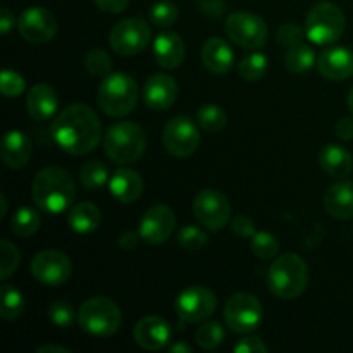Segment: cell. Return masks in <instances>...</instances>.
Here are the masks:
<instances>
[{"instance_id":"obj_16","label":"cell","mask_w":353,"mask_h":353,"mask_svg":"<svg viewBox=\"0 0 353 353\" xmlns=\"http://www.w3.org/2000/svg\"><path fill=\"white\" fill-rule=\"evenodd\" d=\"M176 228V216L171 207L154 205L143 214L138 226L141 241L152 247L165 243Z\"/></svg>"},{"instance_id":"obj_44","label":"cell","mask_w":353,"mask_h":353,"mask_svg":"<svg viewBox=\"0 0 353 353\" xmlns=\"http://www.w3.org/2000/svg\"><path fill=\"white\" fill-rule=\"evenodd\" d=\"M234 353H268L269 348L259 338H241L236 345L233 347Z\"/></svg>"},{"instance_id":"obj_1","label":"cell","mask_w":353,"mask_h":353,"mask_svg":"<svg viewBox=\"0 0 353 353\" xmlns=\"http://www.w3.org/2000/svg\"><path fill=\"white\" fill-rule=\"evenodd\" d=\"M50 133L61 150L71 155H85L99 147L102 124L92 107L72 103L55 116Z\"/></svg>"},{"instance_id":"obj_15","label":"cell","mask_w":353,"mask_h":353,"mask_svg":"<svg viewBox=\"0 0 353 353\" xmlns=\"http://www.w3.org/2000/svg\"><path fill=\"white\" fill-rule=\"evenodd\" d=\"M17 30L30 43H47L57 33V17L45 7H30L17 19Z\"/></svg>"},{"instance_id":"obj_49","label":"cell","mask_w":353,"mask_h":353,"mask_svg":"<svg viewBox=\"0 0 353 353\" xmlns=\"http://www.w3.org/2000/svg\"><path fill=\"white\" fill-rule=\"evenodd\" d=\"M16 24L17 21H16V16L12 14V10L3 7V9L0 10V31H2L3 34H7L14 26H16Z\"/></svg>"},{"instance_id":"obj_40","label":"cell","mask_w":353,"mask_h":353,"mask_svg":"<svg viewBox=\"0 0 353 353\" xmlns=\"http://www.w3.org/2000/svg\"><path fill=\"white\" fill-rule=\"evenodd\" d=\"M48 319L54 326L62 327V330H68L74 323V309L69 302L65 300H57V302H52L48 307Z\"/></svg>"},{"instance_id":"obj_26","label":"cell","mask_w":353,"mask_h":353,"mask_svg":"<svg viewBox=\"0 0 353 353\" xmlns=\"http://www.w3.org/2000/svg\"><path fill=\"white\" fill-rule=\"evenodd\" d=\"M321 169L330 178L345 179L353 169V157L345 147L336 143H327L319 152Z\"/></svg>"},{"instance_id":"obj_24","label":"cell","mask_w":353,"mask_h":353,"mask_svg":"<svg viewBox=\"0 0 353 353\" xmlns=\"http://www.w3.org/2000/svg\"><path fill=\"white\" fill-rule=\"evenodd\" d=\"M324 209L331 217L347 221L353 217V183L338 181L324 195Z\"/></svg>"},{"instance_id":"obj_33","label":"cell","mask_w":353,"mask_h":353,"mask_svg":"<svg viewBox=\"0 0 353 353\" xmlns=\"http://www.w3.org/2000/svg\"><path fill=\"white\" fill-rule=\"evenodd\" d=\"M265 71H268V57L261 52L247 55L238 65V72L245 81H259L264 78Z\"/></svg>"},{"instance_id":"obj_30","label":"cell","mask_w":353,"mask_h":353,"mask_svg":"<svg viewBox=\"0 0 353 353\" xmlns=\"http://www.w3.org/2000/svg\"><path fill=\"white\" fill-rule=\"evenodd\" d=\"M41 224L40 214L37 212L31 207H21L16 210V214L10 219V228H12V233L17 234L21 238L33 236L34 233H38Z\"/></svg>"},{"instance_id":"obj_42","label":"cell","mask_w":353,"mask_h":353,"mask_svg":"<svg viewBox=\"0 0 353 353\" xmlns=\"http://www.w3.org/2000/svg\"><path fill=\"white\" fill-rule=\"evenodd\" d=\"M305 34V30L299 24H293V23H286L283 26H279L278 30V41L285 47H293V45H299L302 43V38Z\"/></svg>"},{"instance_id":"obj_45","label":"cell","mask_w":353,"mask_h":353,"mask_svg":"<svg viewBox=\"0 0 353 353\" xmlns=\"http://www.w3.org/2000/svg\"><path fill=\"white\" fill-rule=\"evenodd\" d=\"M199 9L209 17H221L226 12V0H196Z\"/></svg>"},{"instance_id":"obj_21","label":"cell","mask_w":353,"mask_h":353,"mask_svg":"<svg viewBox=\"0 0 353 353\" xmlns=\"http://www.w3.org/2000/svg\"><path fill=\"white\" fill-rule=\"evenodd\" d=\"M143 186L145 183L140 172L128 168H121L114 171L109 179L110 193H112L117 202L123 203H133L134 200L140 199L141 193H143Z\"/></svg>"},{"instance_id":"obj_17","label":"cell","mask_w":353,"mask_h":353,"mask_svg":"<svg viewBox=\"0 0 353 353\" xmlns=\"http://www.w3.org/2000/svg\"><path fill=\"white\" fill-rule=\"evenodd\" d=\"M171 326L165 319L159 316H147L138 321L133 330L134 343L148 352H159L165 348L171 341Z\"/></svg>"},{"instance_id":"obj_14","label":"cell","mask_w":353,"mask_h":353,"mask_svg":"<svg viewBox=\"0 0 353 353\" xmlns=\"http://www.w3.org/2000/svg\"><path fill=\"white\" fill-rule=\"evenodd\" d=\"M30 269L33 278L41 285L61 286L71 278L72 262L64 252L43 250L34 255Z\"/></svg>"},{"instance_id":"obj_36","label":"cell","mask_w":353,"mask_h":353,"mask_svg":"<svg viewBox=\"0 0 353 353\" xmlns=\"http://www.w3.org/2000/svg\"><path fill=\"white\" fill-rule=\"evenodd\" d=\"M224 336H226V333L219 323H203L195 333L196 345L203 350L217 348L224 341Z\"/></svg>"},{"instance_id":"obj_53","label":"cell","mask_w":353,"mask_h":353,"mask_svg":"<svg viewBox=\"0 0 353 353\" xmlns=\"http://www.w3.org/2000/svg\"><path fill=\"white\" fill-rule=\"evenodd\" d=\"M348 109H350V112L353 116V88L350 90V93H348Z\"/></svg>"},{"instance_id":"obj_35","label":"cell","mask_w":353,"mask_h":353,"mask_svg":"<svg viewBox=\"0 0 353 353\" xmlns=\"http://www.w3.org/2000/svg\"><path fill=\"white\" fill-rule=\"evenodd\" d=\"M19 248L10 243L9 240L0 241V279L2 281H7L16 272V269L19 268Z\"/></svg>"},{"instance_id":"obj_38","label":"cell","mask_w":353,"mask_h":353,"mask_svg":"<svg viewBox=\"0 0 353 353\" xmlns=\"http://www.w3.org/2000/svg\"><path fill=\"white\" fill-rule=\"evenodd\" d=\"M179 12L176 3L169 2V0H162V2L154 3L148 12V19L154 26L157 28H169L176 23Z\"/></svg>"},{"instance_id":"obj_23","label":"cell","mask_w":353,"mask_h":353,"mask_svg":"<svg viewBox=\"0 0 353 353\" xmlns=\"http://www.w3.org/2000/svg\"><path fill=\"white\" fill-rule=\"evenodd\" d=\"M31 152H33L31 140L23 131L10 130L3 134L2 161L7 168L23 169L30 162Z\"/></svg>"},{"instance_id":"obj_51","label":"cell","mask_w":353,"mask_h":353,"mask_svg":"<svg viewBox=\"0 0 353 353\" xmlns=\"http://www.w3.org/2000/svg\"><path fill=\"white\" fill-rule=\"evenodd\" d=\"M169 350L171 352H174V353H190L192 352V347H190V345H186V343H174V345H171V347H169Z\"/></svg>"},{"instance_id":"obj_29","label":"cell","mask_w":353,"mask_h":353,"mask_svg":"<svg viewBox=\"0 0 353 353\" xmlns=\"http://www.w3.org/2000/svg\"><path fill=\"white\" fill-rule=\"evenodd\" d=\"M109 169L100 161H88L79 169V181L90 192H95V190L109 185Z\"/></svg>"},{"instance_id":"obj_2","label":"cell","mask_w":353,"mask_h":353,"mask_svg":"<svg viewBox=\"0 0 353 353\" xmlns=\"http://www.w3.org/2000/svg\"><path fill=\"white\" fill-rule=\"evenodd\" d=\"M31 195L38 209L47 214H61L74 203L76 183L65 169L48 165L34 176Z\"/></svg>"},{"instance_id":"obj_31","label":"cell","mask_w":353,"mask_h":353,"mask_svg":"<svg viewBox=\"0 0 353 353\" xmlns=\"http://www.w3.org/2000/svg\"><path fill=\"white\" fill-rule=\"evenodd\" d=\"M0 295H2V310H0V316L6 321L19 319L24 314V309H26L23 293L16 286L7 285L6 283V285H2Z\"/></svg>"},{"instance_id":"obj_50","label":"cell","mask_w":353,"mask_h":353,"mask_svg":"<svg viewBox=\"0 0 353 353\" xmlns=\"http://www.w3.org/2000/svg\"><path fill=\"white\" fill-rule=\"evenodd\" d=\"M38 353H71V350L64 347H59V345H43V347L37 348Z\"/></svg>"},{"instance_id":"obj_13","label":"cell","mask_w":353,"mask_h":353,"mask_svg":"<svg viewBox=\"0 0 353 353\" xmlns=\"http://www.w3.org/2000/svg\"><path fill=\"white\" fill-rule=\"evenodd\" d=\"M174 309L183 323L200 324L216 312L217 299L205 286H190L179 293Z\"/></svg>"},{"instance_id":"obj_28","label":"cell","mask_w":353,"mask_h":353,"mask_svg":"<svg viewBox=\"0 0 353 353\" xmlns=\"http://www.w3.org/2000/svg\"><path fill=\"white\" fill-rule=\"evenodd\" d=\"M316 52L307 43H299L293 45V47H288V50L285 54V68L290 72H295V74L307 72L309 69H312L316 65Z\"/></svg>"},{"instance_id":"obj_27","label":"cell","mask_w":353,"mask_h":353,"mask_svg":"<svg viewBox=\"0 0 353 353\" xmlns=\"http://www.w3.org/2000/svg\"><path fill=\"white\" fill-rule=\"evenodd\" d=\"M68 224L74 233L90 234L100 226V209L92 202H79L69 209Z\"/></svg>"},{"instance_id":"obj_4","label":"cell","mask_w":353,"mask_h":353,"mask_svg":"<svg viewBox=\"0 0 353 353\" xmlns=\"http://www.w3.org/2000/svg\"><path fill=\"white\" fill-rule=\"evenodd\" d=\"M145 148L147 134L140 124L131 121L112 124L103 137V150L114 164H134L145 154Z\"/></svg>"},{"instance_id":"obj_12","label":"cell","mask_w":353,"mask_h":353,"mask_svg":"<svg viewBox=\"0 0 353 353\" xmlns=\"http://www.w3.org/2000/svg\"><path fill=\"white\" fill-rule=\"evenodd\" d=\"M162 145L174 157H190L200 145V131L192 117L176 116L162 130Z\"/></svg>"},{"instance_id":"obj_37","label":"cell","mask_w":353,"mask_h":353,"mask_svg":"<svg viewBox=\"0 0 353 353\" xmlns=\"http://www.w3.org/2000/svg\"><path fill=\"white\" fill-rule=\"evenodd\" d=\"M85 68L92 76L105 78V76L110 74V69H112V59L102 48H92L85 55Z\"/></svg>"},{"instance_id":"obj_46","label":"cell","mask_w":353,"mask_h":353,"mask_svg":"<svg viewBox=\"0 0 353 353\" xmlns=\"http://www.w3.org/2000/svg\"><path fill=\"white\" fill-rule=\"evenodd\" d=\"M93 2H95V6L99 7L100 10H103V12L119 14L126 9L130 0H93Z\"/></svg>"},{"instance_id":"obj_52","label":"cell","mask_w":353,"mask_h":353,"mask_svg":"<svg viewBox=\"0 0 353 353\" xmlns=\"http://www.w3.org/2000/svg\"><path fill=\"white\" fill-rule=\"evenodd\" d=\"M0 205H2V210H0V217H3L7 214V199L6 195H0Z\"/></svg>"},{"instance_id":"obj_8","label":"cell","mask_w":353,"mask_h":353,"mask_svg":"<svg viewBox=\"0 0 353 353\" xmlns=\"http://www.w3.org/2000/svg\"><path fill=\"white\" fill-rule=\"evenodd\" d=\"M264 319V307L252 293H236L224 305V321L231 331L247 334L257 330Z\"/></svg>"},{"instance_id":"obj_18","label":"cell","mask_w":353,"mask_h":353,"mask_svg":"<svg viewBox=\"0 0 353 353\" xmlns=\"http://www.w3.org/2000/svg\"><path fill=\"white\" fill-rule=\"evenodd\" d=\"M317 71L331 81H343L353 76V52L345 47H330L317 55Z\"/></svg>"},{"instance_id":"obj_20","label":"cell","mask_w":353,"mask_h":353,"mask_svg":"<svg viewBox=\"0 0 353 353\" xmlns=\"http://www.w3.org/2000/svg\"><path fill=\"white\" fill-rule=\"evenodd\" d=\"M154 59L161 68L176 69L185 61V41L181 40L174 31H162L155 37L154 45Z\"/></svg>"},{"instance_id":"obj_6","label":"cell","mask_w":353,"mask_h":353,"mask_svg":"<svg viewBox=\"0 0 353 353\" xmlns=\"http://www.w3.org/2000/svg\"><path fill=\"white\" fill-rule=\"evenodd\" d=\"M123 314L117 303L107 296H92L78 310V324L85 333L99 338H109L117 333Z\"/></svg>"},{"instance_id":"obj_11","label":"cell","mask_w":353,"mask_h":353,"mask_svg":"<svg viewBox=\"0 0 353 353\" xmlns=\"http://www.w3.org/2000/svg\"><path fill=\"white\" fill-rule=\"evenodd\" d=\"M193 216L205 230L217 233L231 219L230 200L219 190H202L193 202Z\"/></svg>"},{"instance_id":"obj_43","label":"cell","mask_w":353,"mask_h":353,"mask_svg":"<svg viewBox=\"0 0 353 353\" xmlns=\"http://www.w3.org/2000/svg\"><path fill=\"white\" fill-rule=\"evenodd\" d=\"M231 230L240 238H252L257 233L255 231V221L247 214H240V216L234 217L233 223H231Z\"/></svg>"},{"instance_id":"obj_22","label":"cell","mask_w":353,"mask_h":353,"mask_svg":"<svg viewBox=\"0 0 353 353\" xmlns=\"http://www.w3.org/2000/svg\"><path fill=\"white\" fill-rule=\"evenodd\" d=\"M59 107V99L50 85L38 83L28 92L26 110L34 121H48L55 116Z\"/></svg>"},{"instance_id":"obj_47","label":"cell","mask_w":353,"mask_h":353,"mask_svg":"<svg viewBox=\"0 0 353 353\" xmlns=\"http://www.w3.org/2000/svg\"><path fill=\"white\" fill-rule=\"evenodd\" d=\"M334 131H336V137L341 138V140H352L353 138V116L352 117H341V119H338L336 126H334Z\"/></svg>"},{"instance_id":"obj_3","label":"cell","mask_w":353,"mask_h":353,"mask_svg":"<svg viewBox=\"0 0 353 353\" xmlns=\"http://www.w3.org/2000/svg\"><path fill=\"white\" fill-rule=\"evenodd\" d=\"M309 285V268L296 254H283L272 261L268 272V286L281 300H295Z\"/></svg>"},{"instance_id":"obj_10","label":"cell","mask_w":353,"mask_h":353,"mask_svg":"<svg viewBox=\"0 0 353 353\" xmlns=\"http://www.w3.org/2000/svg\"><path fill=\"white\" fill-rule=\"evenodd\" d=\"M150 37V26L147 21L141 17H128L110 30L109 43L116 54L131 57L147 48Z\"/></svg>"},{"instance_id":"obj_48","label":"cell","mask_w":353,"mask_h":353,"mask_svg":"<svg viewBox=\"0 0 353 353\" xmlns=\"http://www.w3.org/2000/svg\"><path fill=\"white\" fill-rule=\"evenodd\" d=\"M141 240L140 233H137V231H124V233L119 234V240H117V243H119V247L123 248V250H133V248L138 247V241Z\"/></svg>"},{"instance_id":"obj_25","label":"cell","mask_w":353,"mask_h":353,"mask_svg":"<svg viewBox=\"0 0 353 353\" xmlns=\"http://www.w3.org/2000/svg\"><path fill=\"white\" fill-rule=\"evenodd\" d=\"M202 62L214 74H226L234 64V52L223 38H209L202 47Z\"/></svg>"},{"instance_id":"obj_39","label":"cell","mask_w":353,"mask_h":353,"mask_svg":"<svg viewBox=\"0 0 353 353\" xmlns=\"http://www.w3.org/2000/svg\"><path fill=\"white\" fill-rule=\"evenodd\" d=\"M178 243L185 250H200L209 243V236L199 226H185L178 233Z\"/></svg>"},{"instance_id":"obj_7","label":"cell","mask_w":353,"mask_h":353,"mask_svg":"<svg viewBox=\"0 0 353 353\" xmlns=\"http://www.w3.org/2000/svg\"><path fill=\"white\" fill-rule=\"evenodd\" d=\"M345 14L331 2H319L309 10L305 23V37L312 43L330 45L340 40L345 31Z\"/></svg>"},{"instance_id":"obj_32","label":"cell","mask_w":353,"mask_h":353,"mask_svg":"<svg viewBox=\"0 0 353 353\" xmlns=\"http://www.w3.org/2000/svg\"><path fill=\"white\" fill-rule=\"evenodd\" d=\"M196 123L207 133H219L228 123L226 110L217 103H205L196 112Z\"/></svg>"},{"instance_id":"obj_34","label":"cell","mask_w":353,"mask_h":353,"mask_svg":"<svg viewBox=\"0 0 353 353\" xmlns=\"http://www.w3.org/2000/svg\"><path fill=\"white\" fill-rule=\"evenodd\" d=\"M250 247L252 252L255 254V257L262 259V261H272V259L278 257V238L272 236L268 231H257V233L252 236Z\"/></svg>"},{"instance_id":"obj_41","label":"cell","mask_w":353,"mask_h":353,"mask_svg":"<svg viewBox=\"0 0 353 353\" xmlns=\"http://www.w3.org/2000/svg\"><path fill=\"white\" fill-rule=\"evenodd\" d=\"M0 88H2V95L14 99V97L23 95L26 83L19 72L12 71V69H3L0 74Z\"/></svg>"},{"instance_id":"obj_5","label":"cell","mask_w":353,"mask_h":353,"mask_svg":"<svg viewBox=\"0 0 353 353\" xmlns=\"http://www.w3.org/2000/svg\"><path fill=\"white\" fill-rule=\"evenodd\" d=\"M99 105L107 116L124 117L138 103V85L126 72H110L102 79L97 92Z\"/></svg>"},{"instance_id":"obj_19","label":"cell","mask_w":353,"mask_h":353,"mask_svg":"<svg viewBox=\"0 0 353 353\" xmlns=\"http://www.w3.org/2000/svg\"><path fill=\"white\" fill-rule=\"evenodd\" d=\"M176 97H178V85L174 78L165 72L150 76L145 83L143 100L148 109L168 110L174 103Z\"/></svg>"},{"instance_id":"obj_9","label":"cell","mask_w":353,"mask_h":353,"mask_svg":"<svg viewBox=\"0 0 353 353\" xmlns=\"http://www.w3.org/2000/svg\"><path fill=\"white\" fill-rule=\"evenodd\" d=\"M224 31L231 41L247 50L262 48L268 41L269 30L264 19L252 12H233L226 17Z\"/></svg>"}]
</instances>
